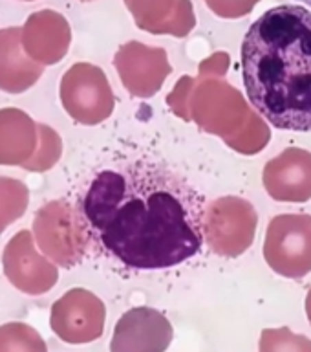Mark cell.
<instances>
[{
    "label": "cell",
    "mask_w": 311,
    "mask_h": 352,
    "mask_svg": "<svg viewBox=\"0 0 311 352\" xmlns=\"http://www.w3.org/2000/svg\"><path fill=\"white\" fill-rule=\"evenodd\" d=\"M21 33L16 26L0 30V90L5 94L26 92L44 74V66L22 48Z\"/></svg>",
    "instance_id": "obj_9"
},
{
    "label": "cell",
    "mask_w": 311,
    "mask_h": 352,
    "mask_svg": "<svg viewBox=\"0 0 311 352\" xmlns=\"http://www.w3.org/2000/svg\"><path fill=\"white\" fill-rule=\"evenodd\" d=\"M260 352H311V341L304 336L293 334L290 329L264 330Z\"/></svg>",
    "instance_id": "obj_14"
},
{
    "label": "cell",
    "mask_w": 311,
    "mask_h": 352,
    "mask_svg": "<svg viewBox=\"0 0 311 352\" xmlns=\"http://www.w3.org/2000/svg\"><path fill=\"white\" fill-rule=\"evenodd\" d=\"M247 99L282 131L311 132V10L282 4L260 15L240 50Z\"/></svg>",
    "instance_id": "obj_2"
},
{
    "label": "cell",
    "mask_w": 311,
    "mask_h": 352,
    "mask_svg": "<svg viewBox=\"0 0 311 352\" xmlns=\"http://www.w3.org/2000/svg\"><path fill=\"white\" fill-rule=\"evenodd\" d=\"M84 226L65 202H48L38 209L33 219V239L38 250L55 264L73 266L81 257Z\"/></svg>",
    "instance_id": "obj_3"
},
{
    "label": "cell",
    "mask_w": 311,
    "mask_h": 352,
    "mask_svg": "<svg viewBox=\"0 0 311 352\" xmlns=\"http://www.w3.org/2000/svg\"><path fill=\"white\" fill-rule=\"evenodd\" d=\"M21 43L30 59L43 66L55 65L68 52L70 26L55 11H35L22 26Z\"/></svg>",
    "instance_id": "obj_8"
},
{
    "label": "cell",
    "mask_w": 311,
    "mask_h": 352,
    "mask_svg": "<svg viewBox=\"0 0 311 352\" xmlns=\"http://www.w3.org/2000/svg\"><path fill=\"white\" fill-rule=\"evenodd\" d=\"M30 204V191L24 182L0 176V235L24 217Z\"/></svg>",
    "instance_id": "obj_11"
},
{
    "label": "cell",
    "mask_w": 311,
    "mask_h": 352,
    "mask_svg": "<svg viewBox=\"0 0 311 352\" xmlns=\"http://www.w3.org/2000/svg\"><path fill=\"white\" fill-rule=\"evenodd\" d=\"M60 101L79 123L95 125L112 110V96L103 72L92 65H76L60 81Z\"/></svg>",
    "instance_id": "obj_6"
},
{
    "label": "cell",
    "mask_w": 311,
    "mask_h": 352,
    "mask_svg": "<svg viewBox=\"0 0 311 352\" xmlns=\"http://www.w3.org/2000/svg\"><path fill=\"white\" fill-rule=\"evenodd\" d=\"M172 327L163 314L148 307L130 308L115 324L110 352H165Z\"/></svg>",
    "instance_id": "obj_7"
},
{
    "label": "cell",
    "mask_w": 311,
    "mask_h": 352,
    "mask_svg": "<svg viewBox=\"0 0 311 352\" xmlns=\"http://www.w3.org/2000/svg\"><path fill=\"white\" fill-rule=\"evenodd\" d=\"M0 352H48V346L33 327L13 321L0 327Z\"/></svg>",
    "instance_id": "obj_12"
},
{
    "label": "cell",
    "mask_w": 311,
    "mask_h": 352,
    "mask_svg": "<svg viewBox=\"0 0 311 352\" xmlns=\"http://www.w3.org/2000/svg\"><path fill=\"white\" fill-rule=\"evenodd\" d=\"M2 270L5 279L16 290L27 296H43L51 290L59 279V272L51 258L38 253L33 233L16 231L2 253Z\"/></svg>",
    "instance_id": "obj_4"
},
{
    "label": "cell",
    "mask_w": 311,
    "mask_h": 352,
    "mask_svg": "<svg viewBox=\"0 0 311 352\" xmlns=\"http://www.w3.org/2000/svg\"><path fill=\"white\" fill-rule=\"evenodd\" d=\"M299 2H302V4L310 6V10H311V0H299Z\"/></svg>",
    "instance_id": "obj_16"
},
{
    "label": "cell",
    "mask_w": 311,
    "mask_h": 352,
    "mask_svg": "<svg viewBox=\"0 0 311 352\" xmlns=\"http://www.w3.org/2000/svg\"><path fill=\"white\" fill-rule=\"evenodd\" d=\"M38 129V143L35 148V154L32 160H27L26 164L22 165V169L30 170V173H44V170L51 169L62 151V143L60 138L57 136V132L48 125H41Z\"/></svg>",
    "instance_id": "obj_13"
},
{
    "label": "cell",
    "mask_w": 311,
    "mask_h": 352,
    "mask_svg": "<svg viewBox=\"0 0 311 352\" xmlns=\"http://www.w3.org/2000/svg\"><path fill=\"white\" fill-rule=\"evenodd\" d=\"M24 2H33V0H24Z\"/></svg>",
    "instance_id": "obj_17"
},
{
    "label": "cell",
    "mask_w": 311,
    "mask_h": 352,
    "mask_svg": "<svg viewBox=\"0 0 311 352\" xmlns=\"http://www.w3.org/2000/svg\"><path fill=\"white\" fill-rule=\"evenodd\" d=\"M81 213L101 246L128 268H172L203 246V198L159 162L136 160L97 173Z\"/></svg>",
    "instance_id": "obj_1"
},
{
    "label": "cell",
    "mask_w": 311,
    "mask_h": 352,
    "mask_svg": "<svg viewBox=\"0 0 311 352\" xmlns=\"http://www.w3.org/2000/svg\"><path fill=\"white\" fill-rule=\"evenodd\" d=\"M104 318L106 310L97 296L82 288H73L54 302L49 324L62 341L81 345L101 338Z\"/></svg>",
    "instance_id": "obj_5"
},
{
    "label": "cell",
    "mask_w": 311,
    "mask_h": 352,
    "mask_svg": "<svg viewBox=\"0 0 311 352\" xmlns=\"http://www.w3.org/2000/svg\"><path fill=\"white\" fill-rule=\"evenodd\" d=\"M306 312H308V318H310V321H311V292L308 294V297H306Z\"/></svg>",
    "instance_id": "obj_15"
},
{
    "label": "cell",
    "mask_w": 311,
    "mask_h": 352,
    "mask_svg": "<svg viewBox=\"0 0 311 352\" xmlns=\"http://www.w3.org/2000/svg\"><path fill=\"white\" fill-rule=\"evenodd\" d=\"M37 126L24 110L0 109V165L22 167L32 160L38 143Z\"/></svg>",
    "instance_id": "obj_10"
}]
</instances>
